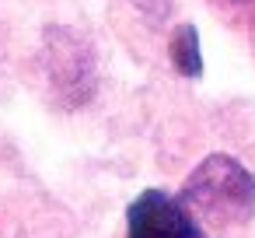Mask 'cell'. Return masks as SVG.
Returning <instances> with one entry per match:
<instances>
[{
	"mask_svg": "<svg viewBox=\"0 0 255 238\" xmlns=\"http://www.w3.org/2000/svg\"><path fill=\"white\" fill-rule=\"evenodd\" d=\"M126 238H206V231L178 196L143 189L126 210Z\"/></svg>",
	"mask_w": 255,
	"mask_h": 238,
	"instance_id": "cell-2",
	"label": "cell"
},
{
	"mask_svg": "<svg viewBox=\"0 0 255 238\" xmlns=\"http://www.w3.org/2000/svg\"><path fill=\"white\" fill-rule=\"evenodd\" d=\"M178 200L199 224L227 231L255 214V175L231 154H210L192 168Z\"/></svg>",
	"mask_w": 255,
	"mask_h": 238,
	"instance_id": "cell-1",
	"label": "cell"
},
{
	"mask_svg": "<svg viewBox=\"0 0 255 238\" xmlns=\"http://www.w3.org/2000/svg\"><path fill=\"white\" fill-rule=\"evenodd\" d=\"M171 63L182 77H199L203 74V49H199V32L196 25H178L171 35Z\"/></svg>",
	"mask_w": 255,
	"mask_h": 238,
	"instance_id": "cell-3",
	"label": "cell"
}]
</instances>
